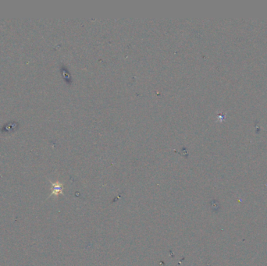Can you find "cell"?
<instances>
[{"label":"cell","mask_w":267,"mask_h":266,"mask_svg":"<svg viewBox=\"0 0 267 266\" xmlns=\"http://www.w3.org/2000/svg\"><path fill=\"white\" fill-rule=\"evenodd\" d=\"M60 194H63V184L60 182L52 183V193L51 196L57 197Z\"/></svg>","instance_id":"cell-1"}]
</instances>
